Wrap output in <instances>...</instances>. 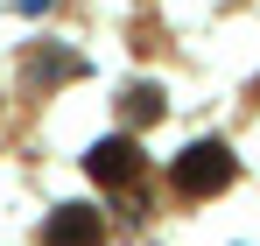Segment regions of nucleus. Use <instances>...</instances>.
<instances>
[{
  "label": "nucleus",
  "mask_w": 260,
  "mask_h": 246,
  "mask_svg": "<svg viewBox=\"0 0 260 246\" xmlns=\"http://www.w3.org/2000/svg\"><path fill=\"white\" fill-rule=\"evenodd\" d=\"M169 183L183 190V197H211L218 183H232V148L225 141H197V148H183L169 169Z\"/></svg>",
  "instance_id": "1"
},
{
  "label": "nucleus",
  "mask_w": 260,
  "mask_h": 246,
  "mask_svg": "<svg viewBox=\"0 0 260 246\" xmlns=\"http://www.w3.org/2000/svg\"><path fill=\"white\" fill-rule=\"evenodd\" d=\"M99 232H106V225H99L91 204H63L49 218V246H99Z\"/></svg>",
  "instance_id": "2"
},
{
  "label": "nucleus",
  "mask_w": 260,
  "mask_h": 246,
  "mask_svg": "<svg viewBox=\"0 0 260 246\" xmlns=\"http://www.w3.org/2000/svg\"><path fill=\"white\" fill-rule=\"evenodd\" d=\"M91 176H106V183H134V176H141V148H134L127 134H120V141H99V148H91Z\"/></svg>",
  "instance_id": "3"
}]
</instances>
